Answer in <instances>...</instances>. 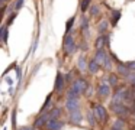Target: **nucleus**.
<instances>
[{
    "mask_svg": "<svg viewBox=\"0 0 135 130\" xmlns=\"http://www.w3.org/2000/svg\"><path fill=\"white\" fill-rule=\"evenodd\" d=\"M93 113L94 116H96L97 118H99L100 121H105L106 120V108L103 106H100V104H93Z\"/></svg>",
    "mask_w": 135,
    "mask_h": 130,
    "instance_id": "1",
    "label": "nucleus"
},
{
    "mask_svg": "<svg viewBox=\"0 0 135 130\" xmlns=\"http://www.w3.org/2000/svg\"><path fill=\"white\" fill-rule=\"evenodd\" d=\"M79 106H80V101H79V97H68L67 103H65V108L68 111H74V110H79Z\"/></svg>",
    "mask_w": 135,
    "mask_h": 130,
    "instance_id": "2",
    "label": "nucleus"
},
{
    "mask_svg": "<svg viewBox=\"0 0 135 130\" xmlns=\"http://www.w3.org/2000/svg\"><path fill=\"white\" fill-rule=\"evenodd\" d=\"M125 95H126V88H119L113 95L112 104H122L125 101Z\"/></svg>",
    "mask_w": 135,
    "mask_h": 130,
    "instance_id": "3",
    "label": "nucleus"
},
{
    "mask_svg": "<svg viewBox=\"0 0 135 130\" xmlns=\"http://www.w3.org/2000/svg\"><path fill=\"white\" fill-rule=\"evenodd\" d=\"M73 88L77 92H84V90H87V82H86L84 78H79L76 82L73 84Z\"/></svg>",
    "mask_w": 135,
    "mask_h": 130,
    "instance_id": "4",
    "label": "nucleus"
},
{
    "mask_svg": "<svg viewBox=\"0 0 135 130\" xmlns=\"http://www.w3.org/2000/svg\"><path fill=\"white\" fill-rule=\"evenodd\" d=\"M74 39L73 36H65V40H64V49L67 54H71V52L74 51Z\"/></svg>",
    "mask_w": 135,
    "mask_h": 130,
    "instance_id": "5",
    "label": "nucleus"
},
{
    "mask_svg": "<svg viewBox=\"0 0 135 130\" xmlns=\"http://www.w3.org/2000/svg\"><path fill=\"white\" fill-rule=\"evenodd\" d=\"M45 127H47V130H60L62 127V123L58 121L57 118H51V120H48Z\"/></svg>",
    "mask_w": 135,
    "mask_h": 130,
    "instance_id": "6",
    "label": "nucleus"
},
{
    "mask_svg": "<svg viewBox=\"0 0 135 130\" xmlns=\"http://www.w3.org/2000/svg\"><path fill=\"white\" fill-rule=\"evenodd\" d=\"M48 120H50V114H44V116H41V117L36 118L35 123H33V126H35L36 129H39V127H44V126H47Z\"/></svg>",
    "mask_w": 135,
    "mask_h": 130,
    "instance_id": "7",
    "label": "nucleus"
},
{
    "mask_svg": "<svg viewBox=\"0 0 135 130\" xmlns=\"http://www.w3.org/2000/svg\"><path fill=\"white\" fill-rule=\"evenodd\" d=\"M108 54H106V51H105V49H97V54H96V58H94V59H96L97 61V62H99L100 64V65H103V64H105V61L106 59H108Z\"/></svg>",
    "mask_w": 135,
    "mask_h": 130,
    "instance_id": "8",
    "label": "nucleus"
},
{
    "mask_svg": "<svg viewBox=\"0 0 135 130\" xmlns=\"http://www.w3.org/2000/svg\"><path fill=\"white\" fill-rule=\"evenodd\" d=\"M112 110H113L116 114H128L129 113V108H126L125 106H122V104H112Z\"/></svg>",
    "mask_w": 135,
    "mask_h": 130,
    "instance_id": "9",
    "label": "nucleus"
},
{
    "mask_svg": "<svg viewBox=\"0 0 135 130\" xmlns=\"http://www.w3.org/2000/svg\"><path fill=\"white\" fill-rule=\"evenodd\" d=\"M64 80L65 78H62V75L58 72L57 74V80H55V91L57 92H61L64 90Z\"/></svg>",
    "mask_w": 135,
    "mask_h": 130,
    "instance_id": "10",
    "label": "nucleus"
},
{
    "mask_svg": "<svg viewBox=\"0 0 135 130\" xmlns=\"http://www.w3.org/2000/svg\"><path fill=\"white\" fill-rule=\"evenodd\" d=\"M70 120L74 124H79L81 121V113H80V110H74V111L70 113Z\"/></svg>",
    "mask_w": 135,
    "mask_h": 130,
    "instance_id": "11",
    "label": "nucleus"
},
{
    "mask_svg": "<svg viewBox=\"0 0 135 130\" xmlns=\"http://www.w3.org/2000/svg\"><path fill=\"white\" fill-rule=\"evenodd\" d=\"M99 94L102 95V97H108V95L110 94V87H109L108 84L102 82L99 85Z\"/></svg>",
    "mask_w": 135,
    "mask_h": 130,
    "instance_id": "12",
    "label": "nucleus"
},
{
    "mask_svg": "<svg viewBox=\"0 0 135 130\" xmlns=\"http://www.w3.org/2000/svg\"><path fill=\"white\" fill-rule=\"evenodd\" d=\"M99 65H100V64L97 62L96 59H91V61H90V64H89V71H90L91 74H96V72L99 71V68H100Z\"/></svg>",
    "mask_w": 135,
    "mask_h": 130,
    "instance_id": "13",
    "label": "nucleus"
},
{
    "mask_svg": "<svg viewBox=\"0 0 135 130\" xmlns=\"http://www.w3.org/2000/svg\"><path fill=\"white\" fill-rule=\"evenodd\" d=\"M105 42L108 43V36H99L96 40V48L97 49H102V46L105 45Z\"/></svg>",
    "mask_w": 135,
    "mask_h": 130,
    "instance_id": "14",
    "label": "nucleus"
},
{
    "mask_svg": "<svg viewBox=\"0 0 135 130\" xmlns=\"http://www.w3.org/2000/svg\"><path fill=\"white\" fill-rule=\"evenodd\" d=\"M48 114H50V120H51V118H57L60 114H61V110H60V108H52Z\"/></svg>",
    "mask_w": 135,
    "mask_h": 130,
    "instance_id": "15",
    "label": "nucleus"
},
{
    "mask_svg": "<svg viewBox=\"0 0 135 130\" xmlns=\"http://www.w3.org/2000/svg\"><path fill=\"white\" fill-rule=\"evenodd\" d=\"M77 65H79V69H81V71H84V69H86V66H87V65H86V58L83 56V55L79 58V64H77Z\"/></svg>",
    "mask_w": 135,
    "mask_h": 130,
    "instance_id": "16",
    "label": "nucleus"
},
{
    "mask_svg": "<svg viewBox=\"0 0 135 130\" xmlns=\"http://www.w3.org/2000/svg\"><path fill=\"white\" fill-rule=\"evenodd\" d=\"M87 120H89V124H90V126H96V118H94V116L91 111L87 113Z\"/></svg>",
    "mask_w": 135,
    "mask_h": 130,
    "instance_id": "17",
    "label": "nucleus"
},
{
    "mask_svg": "<svg viewBox=\"0 0 135 130\" xmlns=\"http://www.w3.org/2000/svg\"><path fill=\"white\" fill-rule=\"evenodd\" d=\"M2 39H3L4 43L7 42V28H6V25L2 26Z\"/></svg>",
    "mask_w": 135,
    "mask_h": 130,
    "instance_id": "18",
    "label": "nucleus"
},
{
    "mask_svg": "<svg viewBox=\"0 0 135 130\" xmlns=\"http://www.w3.org/2000/svg\"><path fill=\"white\" fill-rule=\"evenodd\" d=\"M89 4H90V0H81V4H80V9H81V12H86V10H87Z\"/></svg>",
    "mask_w": 135,
    "mask_h": 130,
    "instance_id": "19",
    "label": "nucleus"
},
{
    "mask_svg": "<svg viewBox=\"0 0 135 130\" xmlns=\"http://www.w3.org/2000/svg\"><path fill=\"white\" fill-rule=\"evenodd\" d=\"M123 124H125V123H123V120H120V118H119V120H116L113 123V129H122Z\"/></svg>",
    "mask_w": 135,
    "mask_h": 130,
    "instance_id": "20",
    "label": "nucleus"
},
{
    "mask_svg": "<svg viewBox=\"0 0 135 130\" xmlns=\"http://www.w3.org/2000/svg\"><path fill=\"white\" fill-rule=\"evenodd\" d=\"M73 23H74V17H71V19L67 22V25H65V33H68V32H70V29H71V26H73Z\"/></svg>",
    "mask_w": 135,
    "mask_h": 130,
    "instance_id": "21",
    "label": "nucleus"
},
{
    "mask_svg": "<svg viewBox=\"0 0 135 130\" xmlns=\"http://www.w3.org/2000/svg\"><path fill=\"white\" fill-rule=\"evenodd\" d=\"M106 28H108V22H106V20H103V22L99 25V32H100V33H103V32L106 30Z\"/></svg>",
    "mask_w": 135,
    "mask_h": 130,
    "instance_id": "22",
    "label": "nucleus"
},
{
    "mask_svg": "<svg viewBox=\"0 0 135 130\" xmlns=\"http://www.w3.org/2000/svg\"><path fill=\"white\" fill-rule=\"evenodd\" d=\"M81 28H83V30L86 32V35H87V30H89V22H87V19H83V22H81Z\"/></svg>",
    "mask_w": 135,
    "mask_h": 130,
    "instance_id": "23",
    "label": "nucleus"
},
{
    "mask_svg": "<svg viewBox=\"0 0 135 130\" xmlns=\"http://www.w3.org/2000/svg\"><path fill=\"white\" fill-rule=\"evenodd\" d=\"M109 82H110V85H116L118 84V77L116 75H110V77H109Z\"/></svg>",
    "mask_w": 135,
    "mask_h": 130,
    "instance_id": "24",
    "label": "nucleus"
},
{
    "mask_svg": "<svg viewBox=\"0 0 135 130\" xmlns=\"http://www.w3.org/2000/svg\"><path fill=\"white\" fill-rule=\"evenodd\" d=\"M119 16H120V12H119V10H118V12H113V22H112L113 25H116V23H118Z\"/></svg>",
    "mask_w": 135,
    "mask_h": 130,
    "instance_id": "25",
    "label": "nucleus"
},
{
    "mask_svg": "<svg viewBox=\"0 0 135 130\" xmlns=\"http://www.w3.org/2000/svg\"><path fill=\"white\" fill-rule=\"evenodd\" d=\"M50 103H51V94H50V95H48V97H47V101H45V104H44V106H42L41 111H44V110L47 108L48 106H50Z\"/></svg>",
    "mask_w": 135,
    "mask_h": 130,
    "instance_id": "26",
    "label": "nucleus"
},
{
    "mask_svg": "<svg viewBox=\"0 0 135 130\" xmlns=\"http://www.w3.org/2000/svg\"><path fill=\"white\" fill-rule=\"evenodd\" d=\"M125 65L128 66L129 69H134V71H135V61H129V62H126Z\"/></svg>",
    "mask_w": 135,
    "mask_h": 130,
    "instance_id": "27",
    "label": "nucleus"
},
{
    "mask_svg": "<svg viewBox=\"0 0 135 130\" xmlns=\"http://www.w3.org/2000/svg\"><path fill=\"white\" fill-rule=\"evenodd\" d=\"M25 3V0H18V3H16V6H15V9L16 10H19V9L22 7V4Z\"/></svg>",
    "mask_w": 135,
    "mask_h": 130,
    "instance_id": "28",
    "label": "nucleus"
},
{
    "mask_svg": "<svg viewBox=\"0 0 135 130\" xmlns=\"http://www.w3.org/2000/svg\"><path fill=\"white\" fill-rule=\"evenodd\" d=\"M91 14H94V16L99 14V7H97V6H93V7H91Z\"/></svg>",
    "mask_w": 135,
    "mask_h": 130,
    "instance_id": "29",
    "label": "nucleus"
},
{
    "mask_svg": "<svg viewBox=\"0 0 135 130\" xmlns=\"http://www.w3.org/2000/svg\"><path fill=\"white\" fill-rule=\"evenodd\" d=\"M21 130H33V127H22Z\"/></svg>",
    "mask_w": 135,
    "mask_h": 130,
    "instance_id": "30",
    "label": "nucleus"
},
{
    "mask_svg": "<svg viewBox=\"0 0 135 130\" xmlns=\"http://www.w3.org/2000/svg\"><path fill=\"white\" fill-rule=\"evenodd\" d=\"M112 130H120V129H112Z\"/></svg>",
    "mask_w": 135,
    "mask_h": 130,
    "instance_id": "31",
    "label": "nucleus"
}]
</instances>
